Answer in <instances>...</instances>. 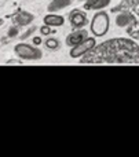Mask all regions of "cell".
<instances>
[{"mask_svg": "<svg viewBox=\"0 0 139 157\" xmlns=\"http://www.w3.org/2000/svg\"><path fill=\"white\" fill-rule=\"evenodd\" d=\"M139 63V44L130 39H110L84 54L81 63Z\"/></svg>", "mask_w": 139, "mask_h": 157, "instance_id": "1", "label": "cell"}, {"mask_svg": "<svg viewBox=\"0 0 139 157\" xmlns=\"http://www.w3.org/2000/svg\"><path fill=\"white\" fill-rule=\"evenodd\" d=\"M110 28V18L107 15V13L99 10L95 15L91 19V25H90V30L95 37H102L109 32Z\"/></svg>", "mask_w": 139, "mask_h": 157, "instance_id": "2", "label": "cell"}, {"mask_svg": "<svg viewBox=\"0 0 139 157\" xmlns=\"http://www.w3.org/2000/svg\"><path fill=\"white\" fill-rule=\"evenodd\" d=\"M14 51H15L17 57H19L21 59H25V61H37L43 58V51L39 47L30 46L28 43L17 44Z\"/></svg>", "mask_w": 139, "mask_h": 157, "instance_id": "3", "label": "cell"}, {"mask_svg": "<svg viewBox=\"0 0 139 157\" xmlns=\"http://www.w3.org/2000/svg\"><path fill=\"white\" fill-rule=\"evenodd\" d=\"M95 46H96L95 39L88 37L87 36V37H85L80 44H77V46H74V47H72L70 48V57L72 58H80V57H83L84 54H87L88 51H91Z\"/></svg>", "mask_w": 139, "mask_h": 157, "instance_id": "4", "label": "cell"}, {"mask_svg": "<svg viewBox=\"0 0 139 157\" xmlns=\"http://www.w3.org/2000/svg\"><path fill=\"white\" fill-rule=\"evenodd\" d=\"M69 21L76 28H84V25L87 24V14L83 10H73L69 14Z\"/></svg>", "mask_w": 139, "mask_h": 157, "instance_id": "5", "label": "cell"}, {"mask_svg": "<svg viewBox=\"0 0 139 157\" xmlns=\"http://www.w3.org/2000/svg\"><path fill=\"white\" fill-rule=\"evenodd\" d=\"M87 36H88V32L85 29H79V30H76V32H72L70 35L66 37V44H68L69 47H74L81 43Z\"/></svg>", "mask_w": 139, "mask_h": 157, "instance_id": "6", "label": "cell"}, {"mask_svg": "<svg viewBox=\"0 0 139 157\" xmlns=\"http://www.w3.org/2000/svg\"><path fill=\"white\" fill-rule=\"evenodd\" d=\"M44 25H48V26L51 28H58V26H62L63 24H65V18H63L62 15H59V14H47L46 17H44Z\"/></svg>", "mask_w": 139, "mask_h": 157, "instance_id": "7", "label": "cell"}, {"mask_svg": "<svg viewBox=\"0 0 139 157\" xmlns=\"http://www.w3.org/2000/svg\"><path fill=\"white\" fill-rule=\"evenodd\" d=\"M110 2L112 0H87V2L84 3V8L85 10H103L105 7H107V6L110 4Z\"/></svg>", "mask_w": 139, "mask_h": 157, "instance_id": "8", "label": "cell"}, {"mask_svg": "<svg viewBox=\"0 0 139 157\" xmlns=\"http://www.w3.org/2000/svg\"><path fill=\"white\" fill-rule=\"evenodd\" d=\"M33 19H35L33 14L26 13V11H21V13L17 14V17L14 18V21H15V24L21 25V26H25V25H29Z\"/></svg>", "mask_w": 139, "mask_h": 157, "instance_id": "9", "label": "cell"}, {"mask_svg": "<svg viewBox=\"0 0 139 157\" xmlns=\"http://www.w3.org/2000/svg\"><path fill=\"white\" fill-rule=\"evenodd\" d=\"M72 0H52L48 4V11L50 13H55V11H59L66 8L68 6H70Z\"/></svg>", "mask_w": 139, "mask_h": 157, "instance_id": "10", "label": "cell"}, {"mask_svg": "<svg viewBox=\"0 0 139 157\" xmlns=\"http://www.w3.org/2000/svg\"><path fill=\"white\" fill-rule=\"evenodd\" d=\"M131 22H134V17L130 15V14H118L117 18H116V24L118 25L120 28H124V26H128Z\"/></svg>", "mask_w": 139, "mask_h": 157, "instance_id": "11", "label": "cell"}, {"mask_svg": "<svg viewBox=\"0 0 139 157\" xmlns=\"http://www.w3.org/2000/svg\"><path fill=\"white\" fill-rule=\"evenodd\" d=\"M46 46L48 47V48H51V50H57L58 47H59V41H58V39L48 37L46 40Z\"/></svg>", "mask_w": 139, "mask_h": 157, "instance_id": "12", "label": "cell"}, {"mask_svg": "<svg viewBox=\"0 0 139 157\" xmlns=\"http://www.w3.org/2000/svg\"><path fill=\"white\" fill-rule=\"evenodd\" d=\"M52 30H51V26H48V25H43V26L40 28V33L43 36H46V35H50Z\"/></svg>", "mask_w": 139, "mask_h": 157, "instance_id": "13", "label": "cell"}, {"mask_svg": "<svg viewBox=\"0 0 139 157\" xmlns=\"http://www.w3.org/2000/svg\"><path fill=\"white\" fill-rule=\"evenodd\" d=\"M17 33H18V30H17V28H11V29H10V32H8V36H10V37H13V36H15Z\"/></svg>", "mask_w": 139, "mask_h": 157, "instance_id": "14", "label": "cell"}, {"mask_svg": "<svg viewBox=\"0 0 139 157\" xmlns=\"http://www.w3.org/2000/svg\"><path fill=\"white\" fill-rule=\"evenodd\" d=\"M35 29H36V28H32V29H30V30H28V32L25 33L24 36H21V39H26L29 35H32V32H35Z\"/></svg>", "mask_w": 139, "mask_h": 157, "instance_id": "15", "label": "cell"}, {"mask_svg": "<svg viewBox=\"0 0 139 157\" xmlns=\"http://www.w3.org/2000/svg\"><path fill=\"white\" fill-rule=\"evenodd\" d=\"M33 43H35V46H40V44H41V37H40V36L33 39Z\"/></svg>", "mask_w": 139, "mask_h": 157, "instance_id": "16", "label": "cell"}, {"mask_svg": "<svg viewBox=\"0 0 139 157\" xmlns=\"http://www.w3.org/2000/svg\"><path fill=\"white\" fill-rule=\"evenodd\" d=\"M19 63H21L19 61H8L7 65H19Z\"/></svg>", "mask_w": 139, "mask_h": 157, "instance_id": "17", "label": "cell"}, {"mask_svg": "<svg viewBox=\"0 0 139 157\" xmlns=\"http://www.w3.org/2000/svg\"><path fill=\"white\" fill-rule=\"evenodd\" d=\"M3 24V19H0V25H2Z\"/></svg>", "mask_w": 139, "mask_h": 157, "instance_id": "18", "label": "cell"}]
</instances>
